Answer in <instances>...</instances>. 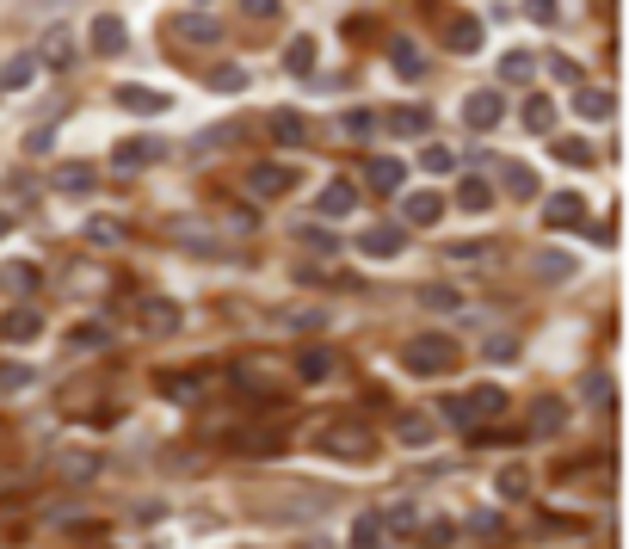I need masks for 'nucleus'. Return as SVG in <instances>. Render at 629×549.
Here are the masks:
<instances>
[{
  "instance_id": "f257e3e1",
  "label": "nucleus",
  "mask_w": 629,
  "mask_h": 549,
  "mask_svg": "<svg viewBox=\"0 0 629 549\" xmlns=\"http://www.w3.org/2000/svg\"><path fill=\"white\" fill-rule=\"evenodd\" d=\"M315 451L333 457V463H364L370 451H377V432L358 426V420H327V432L315 438Z\"/></svg>"
},
{
  "instance_id": "f03ea898",
  "label": "nucleus",
  "mask_w": 629,
  "mask_h": 549,
  "mask_svg": "<svg viewBox=\"0 0 629 549\" xmlns=\"http://www.w3.org/2000/svg\"><path fill=\"white\" fill-rule=\"evenodd\" d=\"M457 358H463V352H457L451 334H420V340H407V346H401V364H407L414 377H444Z\"/></svg>"
},
{
  "instance_id": "7ed1b4c3",
  "label": "nucleus",
  "mask_w": 629,
  "mask_h": 549,
  "mask_svg": "<svg viewBox=\"0 0 629 549\" xmlns=\"http://www.w3.org/2000/svg\"><path fill=\"white\" fill-rule=\"evenodd\" d=\"M266 512H278L284 525H309V519H321V512H333V494L327 488H284V494L266 500Z\"/></svg>"
},
{
  "instance_id": "20e7f679",
  "label": "nucleus",
  "mask_w": 629,
  "mask_h": 549,
  "mask_svg": "<svg viewBox=\"0 0 629 549\" xmlns=\"http://www.w3.org/2000/svg\"><path fill=\"white\" fill-rule=\"evenodd\" d=\"M531 278L568 284V278H580V260H574V253H562V247H531Z\"/></svg>"
},
{
  "instance_id": "39448f33",
  "label": "nucleus",
  "mask_w": 629,
  "mask_h": 549,
  "mask_svg": "<svg viewBox=\"0 0 629 549\" xmlns=\"http://www.w3.org/2000/svg\"><path fill=\"white\" fill-rule=\"evenodd\" d=\"M296 186V167H284V161H259L253 173H247V192L253 198H284Z\"/></svg>"
},
{
  "instance_id": "423d86ee",
  "label": "nucleus",
  "mask_w": 629,
  "mask_h": 549,
  "mask_svg": "<svg viewBox=\"0 0 629 549\" xmlns=\"http://www.w3.org/2000/svg\"><path fill=\"white\" fill-rule=\"evenodd\" d=\"M50 469L62 475V482H74V488H81V482H93V475H99V451H87V445H68V451H56V457H50Z\"/></svg>"
},
{
  "instance_id": "0eeeda50",
  "label": "nucleus",
  "mask_w": 629,
  "mask_h": 549,
  "mask_svg": "<svg viewBox=\"0 0 629 549\" xmlns=\"http://www.w3.org/2000/svg\"><path fill=\"white\" fill-rule=\"evenodd\" d=\"M401 247H407V229H395V223H377V229L358 235V253H364V260H395Z\"/></svg>"
},
{
  "instance_id": "6e6552de",
  "label": "nucleus",
  "mask_w": 629,
  "mask_h": 549,
  "mask_svg": "<svg viewBox=\"0 0 629 549\" xmlns=\"http://www.w3.org/2000/svg\"><path fill=\"white\" fill-rule=\"evenodd\" d=\"M31 56H37V68H68V62H74V31H68V25H50L44 44H37Z\"/></svg>"
},
{
  "instance_id": "1a4fd4ad",
  "label": "nucleus",
  "mask_w": 629,
  "mask_h": 549,
  "mask_svg": "<svg viewBox=\"0 0 629 549\" xmlns=\"http://www.w3.org/2000/svg\"><path fill=\"white\" fill-rule=\"evenodd\" d=\"M463 118H469V130H494L500 118H506V99L488 87V93H469L463 99Z\"/></svg>"
},
{
  "instance_id": "9d476101",
  "label": "nucleus",
  "mask_w": 629,
  "mask_h": 549,
  "mask_svg": "<svg viewBox=\"0 0 629 549\" xmlns=\"http://www.w3.org/2000/svg\"><path fill=\"white\" fill-rule=\"evenodd\" d=\"M383 50H389V68H395L401 81H426V56H420V44H414V38H389Z\"/></svg>"
},
{
  "instance_id": "9b49d317",
  "label": "nucleus",
  "mask_w": 629,
  "mask_h": 549,
  "mask_svg": "<svg viewBox=\"0 0 629 549\" xmlns=\"http://www.w3.org/2000/svg\"><path fill=\"white\" fill-rule=\"evenodd\" d=\"M383 130H395V136H426V130H432V105H389V112H383Z\"/></svg>"
},
{
  "instance_id": "f8f14e48",
  "label": "nucleus",
  "mask_w": 629,
  "mask_h": 549,
  "mask_svg": "<svg viewBox=\"0 0 629 549\" xmlns=\"http://www.w3.org/2000/svg\"><path fill=\"white\" fill-rule=\"evenodd\" d=\"M179 321H185V309L173 297H142V327L148 334H179Z\"/></svg>"
},
{
  "instance_id": "ddd939ff",
  "label": "nucleus",
  "mask_w": 629,
  "mask_h": 549,
  "mask_svg": "<svg viewBox=\"0 0 629 549\" xmlns=\"http://www.w3.org/2000/svg\"><path fill=\"white\" fill-rule=\"evenodd\" d=\"M93 50H99V56H124V50H130V31H124L118 13H99V19H93Z\"/></svg>"
},
{
  "instance_id": "4468645a",
  "label": "nucleus",
  "mask_w": 629,
  "mask_h": 549,
  "mask_svg": "<svg viewBox=\"0 0 629 549\" xmlns=\"http://www.w3.org/2000/svg\"><path fill=\"white\" fill-rule=\"evenodd\" d=\"M611 112H617V99H611L605 87H586V81L574 87V118H586V124H605Z\"/></svg>"
},
{
  "instance_id": "2eb2a0df",
  "label": "nucleus",
  "mask_w": 629,
  "mask_h": 549,
  "mask_svg": "<svg viewBox=\"0 0 629 549\" xmlns=\"http://www.w3.org/2000/svg\"><path fill=\"white\" fill-rule=\"evenodd\" d=\"M543 223H549V229H574V223H586V198H580V192H555V198L543 204Z\"/></svg>"
},
{
  "instance_id": "dca6fc26",
  "label": "nucleus",
  "mask_w": 629,
  "mask_h": 549,
  "mask_svg": "<svg viewBox=\"0 0 629 549\" xmlns=\"http://www.w3.org/2000/svg\"><path fill=\"white\" fill-rule=\"evenodd\" d=\"M0 334H7L13 346H31L37 334H44V315H37L31 303H19V309H7V321H0Z\"/></svg>"
},
{
  "instance_id": "f3484780",
  "label": "nucleus",
  "mask_w": 629,
  "mask_h": 549,
  "mask_svg": "<svg viewBox=\"0 0 629 549\" xmlns=\"http://www.w3.org/2000/svg\"><path fill=\"white\" fill-rule=\"evenodd\" d=\"M148 161H161V142L155 136H130V142H118V149H111V167H148Z\"/></svg>"
},
{
  "instance_id": "a211bd4d",
  "label": "nucleus",
  "mask_w": 629,
  "mask_h": 549,
  "mask_svg": "<svg viewBox=\"0 0 629 549\" xmlns=\"http://www.w3.org/2000/svg\"><path fill=\"white\" fill-rule=\"evenodd\" d=\"M562 426H568V401L562 395H537L531 401V432L549 438V432H562Z\"/></svg>"
},
{
  "instance_id": "6ab92c4d",
  "label": "nucleus",
  "mask_w": 629,
  "mask_h": 549,
  "mask_svg": "<svg viewBox=\"0 0 629 549\" xmlns=\"http://www.w3.org/2000/svg\"><path fill=\"white\" fill-rule=\"evenodd\" d=\"M173 31H179V38H185V44H198V50L222 38V25H216L210 13H179V19H173Z\"/></svg>"
},
{
  "instance_id": "aec40b11",
  "label": "nucleus",
  "mask_w": 629,
  "mask_h": 549,
  "mask_svg": "<svg viewBox=\"0 0 629 549\" xmlns=\"http://www.w3.org/2000/svg\"><path fill=\"white\" fill-rule=\"evenodd\" d=\"M118 105H124V112H136V118H161L167 112V93H155V87H118Z\"/></svg>"
},
{
  "instance_id": "412c9836",
  "label": "nucleus",
  "mask_w": 629,
  "mask_h": 549,
  "mask_svg": "<svg viewBox=\"0 0 629 549\" xmlns=\"http://www.w3.org/2000/svg\"><path fill=\"white\" fill-rule=\"evenodd\" d=\"M438 216H444V198H438V192H407V204H401V223L426 229V223H438Z\"/></svg>"
},
{
  "instance_id": "4be33fe9",
  "label": "nucleus",
  "mask_w": 629,
  "mask_h": 549,
  "mask_svg": "<svg viewBox=\"0 0 629 549\" xmlns=\"http://www.w3.org/2000/svg\"><path fill=\"white\" fill-rule=\"evenodd\" d=\"M284 75H296V81H309V75H315V38H309V31L284 44Z\"/></svg>"
},
{
  "instance_id": "5701e85b",
  "label": "nucleus",
  "mask_w": 629,
  "mask_h": 549,
  "mask_svg": "<svg viewBox=\"0 0 629 549\" xmlns=\"http://www.w3.org/2000/svg\"><path fill=\"white\" fill-rule=\"evenodd\" d=\"M463 401H469L475 426H481V420H494V414H506V389H500V383H481V389H469Z\"/></svg>"
},
{
  "instance_id": "b1692460",
  "label": "nucleus",
  "mask_w": 629,
  "mask_h": 549,
  "mask_svg": "<svg viewBox=\"0 0 629 549\" xmlns=\"http://www.w3.org/2000/svg\"><path fill=\"white\" fill-rule=\"evenodd\" d=\"M296 377H303V383H327L333 377V352L327 346H303V352H296Z\"/></svg>"
},
{
  "instance_id": "393cba45",
  "label": "nucleus",
  "mask_w": 629,
  "mask_h": 549,
  "mask_svg": "<svg viewBox=\"0 0 629 549\" xmlns=\"http://www.w3.org/2000/svg\"><path fill=\"white\" fill-rule=\"evenodd\" d=\"M315 210H321V216H352V210H358V192L346 186V179H333V186H321Z\"/></svg>"
},
{
  "instance_id": "a878e982",
  "label": "nucleus",
  "mask_w": 629,
  "mask_h": 549,
  "mask_svg": "<svg viewBox=\"0 0 629 549\" xmlns=\"http://www.w3.org/2000/svg\"><path fill=\"white\" fill-rule=\"evenodd\" d=\"M457 204H463L469 216H481V210L494 204V186H488V179H481V173H469V179H457Z\"/></svg>"
},
{
  "instance_id": "bb28decb",
  "label": "nucleus",
  "mask_w": 629,
  "mask_h": 549,
  "mask_svg": "<svg viewBox=\"0 0 629 549\" xmlns=\"http://www.w3.org/2000/svg\"><path fill=\"white\" fill-rule=\"evenodd\" d=\"M161 395H167V401H198V395H204V377H198V371H167V377H161Z\"/></svg>"
},
{
  "instance_id": "cd10ccee",
  "label": "nucleus",
  "mask_w": 629,
  "mask_h": 549,
  "mask_svg": "<svg viewBox=\"0 0 629 549\" xmlns=\"http://www.w3.org/2000/svg\"><path fill=\"white\" fill-rule=\"evenodd\" d=\"M364 179H370V192H383V198H389V192H401L407 167H401V161H370V167H364Z\"/></svg>"
},
{
  "instance_id": "c85d7f7f",
  "label": "nucleus",
  "mask_w": 629,
  "mask_h": 549,
  "mask_svg": "<svg viewBox=\"0 0 629 549\" xmlns=\"http://www.w3.org/2000/svg\"><path fill=\"white\" fill-rule=\"evenodd\" d=\"M296 241H303L309 253H321V260H340V235H327L321 223H303V229H296Z\"/></svg>"
},
{
  "instance_id": "c756f323",
  "label": "nucleus",
  "mask_w": 629,
  "mask_h": 549,
  "mask_svg": "<svg viewBox=\"0 0 629 549\" xmlns=\"http://www.w3.org/2000/svg\"><path fill=\"white\" fill-rule=\"evenodd\" d=\"M56 186H62L68 198H81V192H93V167H87V161H68V167H56Z\"/></svg>"
},
{
  "instance_id": "7c9ffc66",
  "label": "nucleus",
  "mask_w": 629,
  "mask_h": 549,
  "mask_svg": "<svg viewBox=\"0 0 629 549\" xmlns=\"http://www.w3.org/2000/svg\"><path fill=\"white\" fill-rule=\"evenodd\" d=\"M432 432H438V426H432L426 414H401V426H395V438H401V445H414V451L432 445Z\"/></svg>"
},
{
  "instance_id": "2f4dec72",
  "label": "nucleus",
  "mask_w": 629,
  "mask_h": 549,
  "mask_svg": "<svg viewBox=\"0 0 629 549\" xmlns=\"http://www.w3.org/2000/svg\"><path fill=\"white\" fill-rule=\"evenodd\" d=\"M444 260H451V266H488L494 247L488 241H457V247H444Z\"/></svg>"
},
{
  "instance_id": "473e14b6",
  "label": "nucleus",
  "mask_w": 629,
  "mask_h": 549,
  "mask_svg": "<svg viewBox=\"0 0 629 549\" xmlns=\"http://www.w3.org/2000/svg\"><path fill=\"white\" fill-rule=\"evenodd\" d=\"M444 44H451L457 56H475L481 50V25L475 19H451V38H444Z\"/></svg>"
},
{
  "instance_id": "72a5a7b5",
  "label": "nucleus",
  "mask_w": 629,
  "mask_h": 549,
  "mask_svg": "<svg viewBox=\"0 0 629 549\" xmlns=\"http://www.w3.org/2000/svg\"><path fill=\"white\" fill-rule=\"evenodd\" d=\"M518 118H525V130H549V124H555V99H549V93H531Z\"/></svg>"
},
{
  "instance_id": "f704fd0d",
  "label": "nucleus",
  "mask_w": 629,
  "mask_h": 549,
  "mask_svg": "<svg viewBox=\"0 0 629 549\" xmlns=\"http://www.w3.org/2000/svg\"><path fill=\"white\" fill-rule=\"evenodd\" d=\"M0 284L13 290V297H31L37 290V266H25V260H13V266H0Z\"/></svg>"
},
{
  "instance_id": "c9c22d12",
  "label": "nucleus",
  "mask_w": 629,
  "mask_h": 549,
  "mask_svg": "<svg viewBox=\"0 0 629 549\" xmlns=\"http://www.w3.org/2000/svg\"><path fill=\"white\" fill-rule=\"evenodd\" d=\"M500 179H506V192H512V198H531V192H537V173H531V167H518V161H500Z\"/></svg>"
},
{
  "instance_id": "e433bc0d",
  "label": "nucleus",
  "mask_w": 629,
  "mask_h": 549,
  "mask_svg": "<svg viewBox=\"0 0 629 549\" xmlns=\"http://www.w3.org/2000/svg\"><path fill=\"white\" fill-rule=\"evenodd\" d=\"M31 383H37V371H31V364H13V358L0 364V395H25Z\"/></svg>"
},
{
  "instance_id": "4c0bfd02",
  "label": "nucleus",
  "mask_w": 629,
  "mask_h": 549,
  "mask_svg": "<svg viewBox=\"0 0 629 549\" xmlns=\"http://www.w3.org/2000/svg\"><path fill=\"white\" fill-rule=\"evenodd\" d=\"M31 75H37V56H31V50H19L7 68H0V87H31Z\"/></svg>"
},
{
  "instance_id": "58836bf2",
  "label": "nucleus",
  "mask_w": 629,
  "mask_h": 549,
  "mask_svg": "<svg viewBox=\"0 0 629 549\" xmlns=\"http://www.w3.org/2000/svg\"><path fill=\"white\" fill-rule=\"evenodd\" d=\"M555 161H562V167H592V142L562 136V142H555Z\"/></svg>"
},
{
  "instance_id": "ea45409f",
  "label": "nucleus",
  "mask_w": 629,
  "mask_h": 549,
  "mask_svg": "<svg viewBox=\"0 0 629 549\" xmlns=\"http://www.w3.org/2000/svg\"><path fill=\"white\" fill-rule=\"evenodd\" d=\"M87 241H93V247H118V241H124V223H118V216H93V223H87Z\"/></svg>"
},
{
  "instance_id": "a19ab883",
  "label": "nucleus",
  "mask_w": 629,
  "mask_h": 549,
  "mask_svg": "<svg viewBox=\"0 0 629 549\" xmlns=\"http://www.w3.org/2000/svg\"><path fill=\"white\" fill-rule=\"evenodd\" d=\"M284 327H296V334H315V327H327V309L296 303V309H284Z\"/></svg>"
},
{
  "instance_id": "79ce46f5",
  "label": "nucleus",
  "mask_w": 629,
  "mask_h": 549,
  "mask_svg": "<svg viewBox=\"0 0 629 549\" xmlns=\"http://www.w3.org/2000/svg\"><path fill=\"white\" fill-rule=\"evenodd\" d=\"M352 549H383V519L377 512H364V519L352 525Z\"/></svg>"
},
{
  "instance_id": "37998d69",
  "label": "nucleus",
  "mask_w": 629,
  "mask_h": 549,
  "mask_svg": "<svg viewBox=\"0 0 629 549\" xmlns=\"http://www.w3.org/2000/svg\"><path fill=\"white\" fill-rule=\"evenodd\" d=\"M272 136H278V142H290V149H296V142L309 136V130H303V112H272Z\"/></svg>"
},
{
  "instance_id": "c03bdc74",
  "label": "nucleus",
  "mask_w": 629,
  "mask_h": 549,
  "mask_svg": "<svg viewBox=\"0 0 629 549\" xmlns=\"http://www.w3.org/2000/svg\"><path fill=\"white\" fill-rule=\"evenodd\" d=\"M525 75H537V56H531V50L500 56V81H525Z\"/></svg>"
},
{
  "instance_id": "a18cd8bd",
  "label": "nucleus",
  "mask_w": 629,
  "mask_h": 549,
  "mask_svg": "<svg viewBox=\"0 0 629 549\" xmlns=\"http://www.w3.org/2000/svg\"><path fill=\"white\" fill-rule=\"evenodd\" d=\"M210 87H216V93H247V68H241V62H222L216 75H210Z\"/></svg>"
},
{
  "instance_id": "49530a36",
  "label": "nucleus",
  "mask_w": 629,
  "mask_h": 549,
  "mask_svg": "<svg viewBox=\"0 0 629 549\" xmlns=\"http://www.w3.org/2000/svg\"><path fill=\"white\" fill-rule=\"evenodd\" d=\"M414 537H420L426 549H444V543H451L457 531H451V519H420V525H414Z\"/></svg>"
},
{
  "instance_id": "de8ad7c7",
  "label": "nucleus",
  "mask_w": 629,
  "mask_h": 549,
  "mask_svg": "<svg viewBox=\"0 0 629 549\" xmlns=\"http://www.w3.org/2000/svg\"><path fill=\"white\" fill-rule=\"evenodd\" d=\"M438 414L451 420V426H463V432H475V414H469V401H463V395H444V401H438Z\"/></svg>"
},
{
  "instance_id": "09e8293b",
  "label": "nucleus",
  "mask_w": 629,
  "mask_h": 549,
  "mask_svg": "<svg viewBox=\"0 0 629 549\" xmlns=\"http://www.w3.org/2000/svg\"><path fill=\"white\" fill-rule=\"evenodd\" d=\"M500 494H506V500H525V494H531V475H525V469H500Z\"/></svg>"
},
{
  "instance_id": "8fccbe9b",
  "label": "nucleus",
  "mask_w": 629,
  "mask_h": 549,
  "mask_svg": "<svg viewBox=\"0 0 629 549\" xmlns=\"http://www.w3.org/2000/svg\"><path fill=\"white\" fill-rule=\"evenodd\" d=\"M543 68H549V75H555V81H568V87H580V81H586V75H580V62H574V56H549Z\"/></svg>"
},
{
  "instance_id": "3c124183",
  "label": "nucleus",
  "mask_w": 629,
  "mask_h": 549,
  "mask_svg": "<svg viewBox=\"0 0 629 549\" xmlns=\"http://www.w3.org/2000/svg\"><path fill=\"white\" fill-rule=\"evenodd\" d=\"M420 167H426V173H451V167H457V155L444 149V142H432V149L420 155Z\"/></svg>"
},
{
  "instance_id": "603ef678",
  "label": "nucleus",
  "mask_w": 629,
  "mask_h": 549,
  "mask_svg": "<svg viewBox=\"0 0 629 549\" xmlns=\"http://www.w3.org/2000/svg\"><path fill=\"white\" fill-rule=\"evenodd\" d=\"M469 531L475 537H500V512H469Z\"/></svg>"
},
{
  "instance_id": "864d4df0",
  "label": "nucleus",
  "mask_w": 629,
  "mask_h": 549,
  "mask_svg": "<svg viewBox=\"0 0 629 549\" xmlns=\"http://www.w3.org/2000/svg\"><path fill=\"white\" fill-rule=\"evenodd\" d=\"M68 346H74V352H99V346H105V327H81Z\"/></svg>"
},
{
  "instance_id": "5fc2aeb1",
  "label": "nucleus",
  "mask_w": 629,
  "mask_h": 549,
  "mask_svg": "<svg viewBox=\"0 0 629 549\" xmlns=\"http://www.w3.org/2000/svg\"><path fill=\"white\" fill-rule=\"evenodd\" d=\"M481 352H488V358H500V364H506V358H518V340H512V334H494V340H488V346H481Z\"/></svg>"
},
{
  "instance_id": "6e6d98bb",
  "label": "nucleus",
  "mask_w": 629,
  "mask_h": 549,
  "mask_svg": "<svg viewBox=\"0 0 629 549\" xmlns=\"http://www.w3.org/2000/svg\"><path fill=\"white\" fill-rule=\"evenodd\" d=\"M420 303H426V309H457V290H432V284H426Z\"/></svg>"
},
{
  "instance_id": "4d7b16f0",
  "label": "nucleus",
  "mask_w": 629,
  "mask_h": 549,
  "mask_svg": "<svg viewBox=\"0 0 629 549\" xmlns=\"http://www.w3.org/2000/svg\"><path fill=\"white\" fill-rule=\"evenodd\" d=\"M377 130V112H346V136H370Z\"/></svg>"
},
{
  "instance_id": "13d9d810",
  "label": "nucleus",
  "mask_w": 629,
  "mask_h": 549,
  "mask_svg": "<svg viewBox=\"0 0 629 549\" xmlns=\"http://www.w3.org/2000/svg\"><path fill=\"white\" fill-rule=\"evenodd\" d=\"M247 19H278V0H241Z\"/></svg>"
},
{
  "instance_id": "bf43d9fd",
  "label": "nucleus",
  "mask_w": 629,
  "mask_h": 549,
  "mask_svg": "<svg viewBox=\"0 0 629 549\" xmlns=\"http://www.w3.org/2000/svg\"><path fill=\"white\" fill-rule=\"evenodd\" d=\"M586 401H592V408H611V383L592 377V383H586Z\"/></svg>"
},
{
  "instance_id": "052dcab7",
  "label": "nucleus",
  "mask_w": 629,
  "mask_h": 549,
  "mask_svg": "<svg viewBox=\"0 0 629 549\" xmlns=\"http://www.w3.org/2000/svg\"><path fill=\"white\" fill-rule=\"evenodd\" d=\"M50 142H56L50 130H31V136H25V155H50Z\"/></svg>"
},
{
  "instance_id": "680f3d73",
  "label": "nucleus",
  "mask_w": 629,
  "mask_h": 549,
  "mask_svg": "<svg viewBox=\"0 0 629 549\" xmlns=\"http://www.w3.org/2000/svg\"><path fill=\"white\" fill-rule=\"evenodd\" d=\"M525 7H531V19H537V25H549V19H555V0H525Z\"/></svg>"
},
{
  "instance_id": "e2e57ef3",
  "label": "nucleus",
  "mask_w": 629,
  "mask_h": 549,
  "mask_svg": "<svg viewBox=\"0 0 629 549\" xmlns=\"http://www.w3.org/2000/svg\"><path fill=\"white\" fill-rule=\"evenodd\" d=\"M7 229H13V216H7V210H0V235H7Z\"/></svg>"
},
{
  "instance_id": "0e129e2a",
  "label": "nucleus",
  "mask_w": 629,
  "mask_h": 549,
  "mask_svg": "<svg viewBox=\"0 0 629 549\" xmlns=\"http://www.w3.org/2000/svg\"><path fill=\"white\" fill-rule=\"evenodd\" d=\"M599 7H605V13H611V0H599Z\"/></svg>"
},
{
  "instance_id": "69168bd1",
  "label": "nucleus",
  "mask_w": 629,
  "mask_h": 549,
  "mask_svg": "<svg viewBox=\"0 0 629 549\" xmlns=\"http://www.w3.org/2000/svg\"><path fill=\"white\" fill-rule=\"evenodd\" d=\"M198 7H210V0H198Z\"/></svg>"
}]
</instances>
